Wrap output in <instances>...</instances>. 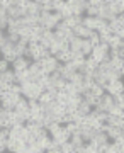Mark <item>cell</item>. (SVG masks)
<instances>
[{"instance_id": "13", "label": "cell", "mask_w": 124, "mask_h": 153, "mask_svg": "<svg viewBox=\"0 0 124 153\" xmlns=\"http://www.w3.org/2000/svg\"><path fill=\"white\" fill-rule=\"evenodd\" d=\"M54 58H56L59 63H66V61L71 60V51L70 49H61V51H58V53L54 55Z\"/></svg>"}, {"instance_id": "25", "label": "cell", "mask_w": 124, "mask_h": 153, "mask_svg": "<svg viewBox=\"0 0 124 153\" xmlns=\"http://www.w3.org/2000/svg\"><path fill=\"white\" fill-rule=\"evenodd\" d=\"M88 4H90V5L99 7V5H102V4H104V0H88Z\"/></svg>"}, {"instance_id": "5", "label": "cell", "mask_w": 124, "mask_h": 153, "mask_svg": "<svg viewBox=\"0 0 124 153\" xmlns=\"http://www.w3.org/2000/svg\"><path fill=\"white\" fill-rule=\"evenodd\" d=\"M31 61L33 60H29L26 56H17L16 60L10 63V68L14 71H24V70H27V66L31 65Z\"/></svg>"}, {"instance_id": "1", "label": "cell", "mask_w": 124, "mask_h": 153, "mask_svg": "<svg viewBox=\"0 0 124 153\" xmlns=\"http://www.w3.org/2000/svg\"><path fill=\"white\" fill-rule=\"evenodd\" d=\"M21 94L24 95L26 99H38L39 94L43 92V88L39 87L38 83L34 82V80H27V82L21 83Z\"/></svg>"}, {"instance_id": "9", "label": "cell", "mask_w": 124, "mask_h": 153, "mask_svg": "<svg viewBox=\"0 0 124 153\" xmlns=\"http://www.w3.org/2000/svg\"><path fill=\"white\" fill-rule=\"evenodd\" d=\"M105 134H107L109 141H114V140H117L119 136H123V134H124V128H117V126H109L107 129H105Z\"/></svg>"}, {"instance_id": "6", "label": "cell", "mask_w": 124, "mask_h": 153, "mask_svg": "<svg viewBox=\"0 0 124 153\" xmlns=\"http://www.w3.org/2000/svg\"><path fill=\"white\" fill-rule=\"evenodd\" d=\"M104 19H99V17H90V16H82V24L88 27L90 31H97L99 26H100V22Z\"/></svg>"}, {"instance_id": "21", "label": "cell", "mask_w": 124, "mask_h": 153, "mask_svg": "<svg viewBox=\"0 0 124 153\" xmlns=\"http://www.w3.org/2000/svg\"><path fill=\"white\" fill-rule=\"evenodd\" d=\"M87 39L90 41V44H92V46H97V44L100 43V36H99V33H97V31H92V33H90V36H88Z\"/></svg>"}, {"instance_id": "4", "label": "cell", "mask_w": 124, "mask_h": 153, "mask_svg": "<svg viewBox=\"0 0 124 153\" xmlns=\"http://www.w3.org/2000/svg\"><path fill=\"white\" fill-rule=\"evenodd\" d=\"M0 58H4V60H7L9 63H12V61L17 58L16 51H14V44L9 43V41H5V43L0 46Z\"/></svg>"}, {"instance_id": "14", "label": "cell", "mask_w": 124, "mask_h": 153, "mask_svg": "<svg viewBox=\"0 0 124 153\" xmlns=\"http://www.w3.org/2000/svg\"><path fill=\"white\" fill-rule=\"evenodd\" d=\"M76 111H78V112H80L82 116H87V114H90V111H92V105L88 104L87 100H83V99H82V102H80L78 105H76Z\"/></svg>"}, {"instance_id": "22", "label": "cell", "mask_w": 124, "mask_h": 153, "mask_svg": "<svg viewBox=\"0 0 124 153\" xmlns=\"http://www.w3.org/2000/svg\"><path fill=\"white\" fill-rule=\"evenodd\" d=\"M112 97H114V102H116V104H121V105H124V94H123V92H117V94H114Z\"/></svg>"}, {"instance_id": "17", "label": "cell", "mask_w": 124, "mask_h": 153, "mask_svg": "<svg viewBox=\"0 0 124 153\" xmlns=\"http://www.w3.org/2000/svg\"><path fill=\"white\" fill-rule=\"evenodd\" d=\"M54 100H56L58 104H65L66 105V102H68V94H66L65 90H58V94H56Z\"/></svg>"}, {"instance_id": "18", "label": "cell", "mask_w": 124, "mask_h": 153, "mask_svg": "<svg viewBox=\"0 0 124 153\" xmlns=\"http://www.w3.org/2000/svg\"><path fill=\"white\" fill-rule=\"evenodd\" d=\"M88 90H90L92 95H95V97H100V95H102V94L105 92L102 85H99V83H95V82H94V85H92V87L88 88Z\"/></svg>"}, {"instance_id": "28", "label": "cell", "mask_w": 124, "mask_h": 153, "mask_svg": "<svg viewBox=\"0 0 124 153\" xmlns=\"http://www.w3.org/2000/svg\"><path fill=\"white\" fill-rule=\"evenodd\" d=\"M38 2H41V0H38Z\"/></svg>"}, {"instance_id": "27", "label": "cell", "mask_w": 124, "mask_h": 153, "mask_svg": "<svg viewBox=\"0 0 124 153\" xmlns=\"http://www.w3.org/2000/svg\"><path fill=\"white\" fill-rule=\"evenodd\" d=\"M0 109H2V104H0Z\"/></svg>"}, {"instance_id": "20", "label": "cell", "mask_w": 124, "mask_h": 153, "mask_svg": "<svg viewBox=\"0 0 124 153\" xmlns=\"http://www.w3.org/2000/svg\"><path fill=\"white\" fill-rule=\"evenodd\" d=\"M83 16L97 17V16H99V7H95V5H90V4H88V7H87V9H85V12H83Z\"/></svg>"}, {"instance_id": "11", "label": "cell", "mask_w": 124, "mask_h": 153, "mask_svg": "<svg viewBox=\"0 0 124 153\" xmlns=\"http://www.w3.org/2000/svg\"><path fill=\"white\" fill-rule=\"evenodd\" d=\"M71 31H73V34L75 36H78V38H83V39H87L88 36H90V29L88 27H85L83 24H76L75 27H71Z\"/></svg>"}, {"instance_id": "2", "label": "cell", "mask_w": 124, "mask_h": 153, "mask_svg": "<svg viewBox=\"0 0 124 153\" xmlns=\"http://www.w3.org/2000/svg\"><path fill=\"white\" fill-rule=\"evenodd\" d=\"M109 49L111 48H109L107 43H99L97 46L92 48V53L88 56H92L97 63H100V61H104V60H107L109 58Z\"/></svg>"}, {"instance_id": "7", "label": "cell", "mask_w": 124, "mask_h": 153, "mask_svg": "<svg viewBox=\"0 0 124 153\" xmlns=\"http://www.w3.org/2000/svg\"><path fill=\"white\" fill-rule=\"evenodd\" d=\"M51 136V140H53L54 143H58V145H61V143H65L70 140V133L65 129V126H61L58 131H54L53 134H49Z\"/></svg>"}, {"instance_id": "19", "label": "cell", "mask_w": 124, "mask_h": 153, "mask_svg": "<svg viewBox=\"0 0 124 153\" xmlns=\"http://www.w3.org/2000/svg\"><path fill=\"white\" fill-rule=\"evenodd\" d=\"M59 152L61 153H73L75 152V148H73V145H71L70 141H65L59 145Z\"/></svg>"}, {"instance_id": "3", "label": "cell", "mask_w": 124, "mask_h": 153, "mask_svg": "<svg viewBox=\"0 0 124 153\" xmlns=\"http://www.w3.org/2000/svg\"><path fill=\"white\" fill-rule=\"evenodd\" d=\"M39 61H41V68H43V73H46V75L53 73V71L58 68V63H59V61L56 60L53 55L44 56L43 60H39Z\"/></svg>"}, {"instance_id": "26", "label": "cell", "mask_w": 124, "mask_h": 153, "mask_svg": "<svg viewBox=\"0 0 124 153\" xmlns=\"http://www.w3.org/2000/svg\"><path fill=\"white\" fill-rule=\"evenodd\" d=\"M2 128H4V123H2V121H0V129H2Z\"/></svg>"}, {"instance_id": "23", "label": "cell", "mask_w": 124, "mask_h": 153, "mask_svg": "<svg viewBox=\"0 0 124 153\" xmlns=\"http://www.w3.org/2000/svg\"><path fill=\"white\" fill-rule=\"evenodd\" d=\"M10 68V63L7 60H4V58H0V73H4V71H7Z\"/></svg>"}, {"instance_id": "15", "label": "cell", "mask_w": 124, "mask_h": 153, "mask_svg": "<svg viewBox=\"0 0 124 153\" xmlns=\"http://www.w3.org/2000/svg\"><path fill=\"white\" fill-rule=\"evenodd\" d=\"M7 17H10V19H19V17H21L19 5H10V7H7Z\"/></svg>"}, {"instance_id": "8", "label": "cell", "mask_w": 124, "mask_h": 153, "mask_svg": "<svg viewBox=\"0 0 124 153\" xmlns=\"http://www.w3.org/2000/svg\"><path fill=\"white\" fill-rule=\"evenodd\" d=\"M27 73H29V76H31V80H36L38 76L43 75L41 61H31V65L27 66Z\"/></svg>"}, {"instance_id": "24", "label": "cell", "mask_w": 124, "mask_h": 153, "mask_svg": "<svg viewBox=\"0 0 124 153\" xmlns=\"http://www.w3.org/2000/svg\"><path fill=\"white\" fill-rule=\"evenodd\" d=\"M0 29H2V31H5V29H7V16L5 17H0Z\"/></svg>"}, {"instance_id": "10", "label": "cell", "mask_w": 124, "mask_h": 153, "mask_svg": "<svg viewBox=\"0 0 124 153\" xmlns=\"http://www.w3.org/2000/svg\"><path fill=\"white\" fill-rule=\"evenodd\" d=\"M26 9H27V14L39 16V12H41V2H38V0H29L26 4Z\"/></svg>"}, {"instance_id": "16", "label": "cell", "mask_w": 124, "mask_h": 153, "mask_svg": "<svg viewBox=\"0 0 124 153\" xmlns=\"http://www.w3.org/2000/svg\"><path fill=\"white\" fill-rule=\"evenodd\" d=\"M92 48H94V46L90 44V41H88V39H82V48H80V51L83 53V55L88 56V55L92 53Z\"/></svg>"}, {"instance_id": "12", "label": "cell", "mask_w": 124, "mask_h": 153, "mask_svg": "<svg viewBox=\"0 0 124 153\" xmlns=\"http://www.w3.org/2000/svg\"><path fill=\"white\" fill-rule=\"evenodd\" d=\"M0 80L2 82H5V83H14L16 82V71L12 70V68H9L7 71H4V73H0Z\"/></svg>"}]
</instances>
